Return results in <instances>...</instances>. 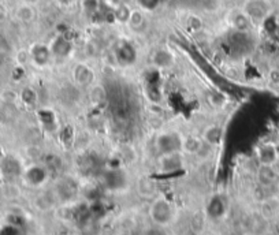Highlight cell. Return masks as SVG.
<instances>
[{
	"instance_id": "cell-11",
	"label": "cell",
	"mask_w": 279,
	"mask_h": 235,
	"mask_svg": "<svg viewBox=\"0 0 279 235\" xmlns=\"http://www.w3.org/2000/svg\"><path fill=\"white\" fill-rule=\"evenodd\" d=\"M229 19H230V25L236 32H251L255 25L252 19L242 11V8L231 11Z\"/></svg>"
},
{
	"instance_id": "cell-8",
	"label": "cell",
	"mask_w": 279,
	"mask_h": 235,
	"mask_svg": "<svg viewBox=\"0 0 279 235\" xmlns=\"http://www.w3.org/2000/svg\"><path fill=\"white\" fill-rule=\"evenodd\" d=\"M71 77H73V82L77 86H92L95 82L93 70L82 62L74 64V67L71 69Z\"/></svg>"
},
{
	"instance_id": "cell-31",
	"label": "cell",
	"mask_w": 279,
	"mask_h": 235,
	"mask_svg": "<svg viewBox=\"0 0 279 235\" xmlns=\"http://www.w3.org/2000/svg\"><path fill=\"white\" fill-rule=\"evenodd\" d=\"M108 4L111 5V7H117V5H121V4H132L133 3V0H107Z\"/></svg>"
},
{
	"instance_id": "cell-19",
	"label": "cell",
	"mask_w": 279,
	"mask_h": 235,
	"mask_svg": "<svg viewBox=\"0 0 279 235\" xmlns=\"http://www.w3.org/2000/svg\"><path fill=\"white\" fill-rule=\"evenodd\" d=\"M130 14H132V7L129 4H121L113 7L114 21L118 22L121 25H128Z\"/></svg>"
},
{
	"instance_id": "cell-10",
	"label": "cell",
	"mask_w": 279,
	"mask_h": 235,
	"mask_svg": "<svg viewBox=\"0 0 279 235\" xmlns=\"http://www.w3.org/2000/svg\"><path fill=\"white\" fill-rule=\"evenodd\" d=\"M258 159L260 164L275 166L279 160V149L274 142H264L259 146Z\"/></svg>"
},
{
	"instance_id": "cell-4",
	"label": "cell",
	"mask_w": 279,
	"mask_h": 235,
	"mask_svg": "<svg viewBox=\"0 0 279 235\" xmlns=\"http://www.w3.org/2000/svg\"><path fill=\"white\" fill-rule=\"evenodd\" d=\"M183 167H185V153L183 152L159 155L157 168L161 174H172V172L181 171Z\"/></svg>"
},
{
	"instance_id": "cell-22",
	"label": "cell",
	"mask_w": 279,
	"mask_h": 235,
	"mask_svg": "<svg viewBox=\"0 0 279 235\" xmlns=\"http://www.w3.org/2000/svg\"><path fill=\"white\" fill-rule=\"evenodd\" d=\"M19 100H21L25 106H27V107H33L38 100L37 92L34 91L33 88H30V86H25V88H22L21 92H19Z\"/></svg>"
},
{
	"instance_id": "cell-14",
	"label": "cell",
	"mask_w": 279,
	"mask_h": 235,
	"mask_svg": "<svg viewBox=\"0 0 279 235\" xmlns=\"http://www.w3.org/2000/svg\"><path fill=\"white\" fill-rule=\"evenodd\" d=\"M36 8L34 5L29 4V3H22L16 7L15 10V16L16 19L22 23H32L34 19H36Z\"/></svg>"
},
{
	"instance_id": "cell-25",
	"label": "cell",
	"mask_w": 279,
	"mask_h": 235,
	"mask_svg": "<svg viewBox=\"0 0 279 235\" xmlns=\"http://www.w3.org/2000/svg\"><path fill=\"white\" fill-rule=\"evenodd\" d=\"M82 10L88 15H95L100 10V0H82Z\"/></svg>"
},
{
	"instance_id": "cell-7",
	"label": "cell",
	"mask_w": 279,
	"mask_h": 235,
	"mask_svg": "<svg viewBox=\"0 0 279 235\" xmlns=\"http://www.w3.org/2000/svg\"><path fill=\"white\" fill-rule=\"evenodd\" d=\"M48 45L52 56L58 59L69 58L70 55L73 54V51H74V44L71 43V40L66 37L65 34L55 36Z\"/></svg>"
},
{
	"instance_id": "cell-35",
	"label": "cell",
	"mask_w": 279,
	"mask_h": 235,
	"mask_svg": "<svg viewBox=\"0 0 279 235\" xmlns=\"http://www.w3.org/2000/svg\"><path fill=\"white\" fill-rule=\"evenodd\" d=\"M275 168H277V171H278V174H279V160L277 161V164H275Z\"/></svg>"
},
{
	"instance_id": "cell-15",
	"label": "cell",
	"mask_w": 279,
	"mask_h": 235,
	"mask_svg": "<svg viewBox=\"0 0 279 235\" xmlns=\"http://www.w3.org/2000/svg\"><path fill=\"white\" fill-rule=\"evenodd\" d=\"M145 25H146V18H145L144 11L140 8H132V14H130L129 21H128V26L136 33H140L144 30Z\"/></svg>"
},
{
	"instance_id": "cell-21",
	"label": "cell",
	"mask_w": 279,
	"mask_h": 235,
	"mask_svg": "<svg viewBox=\"0 0 279 235\" xmlns=\"http://www.w3.org/2000/svg\"><path fill=\"white\" fill-rule=\"evenodd\" d=\"M118 156L121 157V160L122 161H126V163H135L137 160V150L135 149V146L130 144H124L119 146V152H118Z\"/></svg>"
},
{
	"instance_id": "cell-17",
	"label": "cell",
	"mask_w": 279,
	"mask_h": 235,
	"mask_svg": "<svg viewBox=\"0 0 279 235\" xmlns=\"http://www.w3.org/2000/svg\"><path fill=\"white\" fill-rule=\"evenodd\" d=\"M152 62L157 67L166 69V67H170L174 63V56H172L171 52H168L166 49H159L152 56Z\"/></svg>"
},
{
	"instance_id": "cell-2",
	"label": "cell",
	"mask_w": 279,
	"mask_h": 235,
	"mask_svg": "<svg viewBox=\"0 0 279 235\" xmlns=\"http://www.w3.org/2000/svg\"><path fill=\"white\" fill-rule=\"evenodd\" d=\"M183 135L175 130L161 131L155 139V149L159 155H167L174 152H182Z\"/></svg>"
},
{
	"instance_id": "cell-26",
	"label": "cell",
	"mask_w": 279,
	"mask_h": 235,
	"mask_svg": "<svg viewBox=\"0 0 279 235\" xmlns=\"http://www.w3.org/2000/svg\"><path fill=\"white\" fill-rule=\"evenodd\" d=\"M0 99H1V102L4 103V104H7V106H12V104H15L16 100H19V93H16V92L12 91V89H5V91L1 92Z\"/></svg>"
},
{
	"instance_id": "cell-9",
	"label": "cell",
	"mask_w": 279,
	"mask_h": 235,
	"mask_svg": "<svg viewBox=\"0 0 279 235\" xmlns=\"http://www.w3.org/2000/svg\"><path fill=\"white\" fill-rule=\"evenodd\" d=\"M23 178L30 186H41L45 181L48 179V170L41 164H30L26 170L23 171Z\"/></svg>"
},
{
	"instance_id": "cell-16",
	"label": "cell",
	"mask_w": 279,
	"mask_h": 235,
	"mask_svg": "<svg viewBox=\"0 0 279 235\" xmlns=\"http://www.w3.org/2000/svg\"><path fill=\"white\" fill-rule=\"evenodd\" d=\"M203 138L197 137V135H186L183 137L182 142V152L185 155H196L200 146L203 145Z\"/></svg>"
},
{
	"instance_id": "cell-6",
	"label": "cell",
	"mask_w": 279,
	"mask_h": 235,
	"mask_svg": "<svg viewBox=\"0 0 279 235\" xmlns=\"http://www.w3.org/2000/svg\"><path fill=\"white\" fill-rule=\"evenodd\" d=\"M29 54H30V63L36 67H47L54 60L48 44L33 43L29 48Z\"/></svg>"
},
{
	"instance_id": "cell-18",
	"label": "cell",
	"mask_w": 279,
	"mask_h": 235,
	"mask_svg": "<svg viewBox=\"0 0 279 235\" xmlns=\"http://www.w3.org/2000/svg\"><path fill=\"white\" fill-rule=\"evenodd\" d=\"M137 192L141 197H153V194L156 193V183L149 178H142L137 183Z\"/></svg>"
},
{
	"instance_id": "cell-29",
	"label": "cell",
	"mask_w": 279,
	"mask_h": 235,
	"mask_svg": "<svg viewBox=\"0 0 279 235\" xmlns=\"http://www.w3.org/2000/svg\"><path fill=\"white\" fill-rule=\"evenodd\" d=\"M212 146L208 144H205V142H203V145L200 146V149L197 150V153H196V157L199 159V160H207L209 156H211V153H212Z\"/></svg>"
},
{
	"instance_id": "cell-12",
	"label": "cell",
	"mask_w": 279,
	"mask_h": 235,
	"mask_svg": "<svg viewBox=\"0 0 279 235\" xmlns=\"http://www.w3.org/2000/svg\"><path fill=\"white\" fill-rule=\"evenodd\" d=\"M201 138L205 144L211 145L212 148H216L218 145H220L222 139H223V127L219 124H208L207 127L203 130Z\"/></svg>"
},
{
	"instance_id": "cell-33",
	"label": "cell",
	"mask_w": 279,
	"mask_h": 235,
	"mask_svg": "<svg viewBox=\"0 0 279 235\" xmlns=\"http://www.w3.org/2000/svg\"><path fill=\"white\" fill-rule=\"evenodd\" d=\"M5 18H7V10L4 5L0 4V22L5 21Z\"/></svg>"
},
{
	"instance_id": "cell-34",
	"label": "cell",
	"mask_w": 279,
	"mask_h": 235,
	"mask_svg": "<svg viewBox=\"0 0 279 235\" xmlns=\"http://www.w3.org/2000/svg\"><path fill=\"white\" fill-rule=\"evenodd\" d=\"M23 1H25V3H29V4H37L38 1H40V0H23Z\"/></svg>"
},
{
	"instance_id": "cell-3",
	"label": "cell",
	"mask_w": 279,
	"mask_h": 235,
	"mask_svg": "<svg viewBox=\"0 0 279 235\" xmlns=\"http://www.w3.org/2000/svg\"><path fill=\"white\" fill-rule=\"evenodd\" d=\"M242 11L252 19L253 23H259L271 15L273 4L270 0H245L242 4Z\"/></svg>"
},
{
	"instance_id": "cell-23",
	"label": "cell",
	"mask_w": 279,
	"mask_h": 235,
	"mask_svg": "<svg viewBox=\"0 0 279 235\" xmlns=\"http://www.w3.org/2000/svg\"><path fill=\"white\" fill-rule=\"evenodd\" d=\"M208 102L215 110H222V108L226 107L229 99H227V96H226L225 93H222V92L219 91H215L208 96Z\"/></svg>"
},
{
	"instance_id": "cell-13",
	"label": "cell",
	"mask_w": 279,
	"mask_h": 235,
	"mask_svg": "<svg viewBox=\"0 0 279 235\" xmlns=\"http://www.w3.org/2000/svg\"><path fill=\"white\" fill-rule=\"evenodd\" d=\"M258 181L262 186H273L275 182L278 181L279 174L277 171L275 166H266V164H260L258 168Z\"/></svg>"
},
{
	"instance_id": "cell-27",
	"label": "cell",
	"mask_w": 279,
	"mask_h": 235,
	"mask_svg": "<svg viewBox=\"0 0 279 235\" xmlns=\"http://www.w3.org/2000/svg\"><path fill=\"white\" fill-rule=\"evenodd\" d=\"M188 27L194 33L201 32L203 27H204L203 19H201L199 15H190L188 18Z\"/></svg>"
},
{
	"instance_id": "cell-28",
	"label": "cell",
	"mask_w": 279,
	"mask_h": 235,
	"mask_svg": "<svg viewBox=\"0 0 279 235\" xmlns=\"http://www.w3.org/2000/svg\"><path fill=\"white\" fill-rule=\"evenodd\" d=\"M15 60L18 66H26L27 63H30V54H29V49H21L18 51L15 55Z\"/></svg>"
},
{
	"instance_id": "cell-32",
	"label": "cell",
	"mask_w": 279,
	"mask_h": 235,
	"mask_svg": "<svg viewBox=\"0 0 279 235\" xmlns=\"http://www.w3.org/2000/svg\"><path fill=\"white\" fill-rule=\"evenodd\" d=\"M55 1L62 7H71L77 3V0H55Z\"/></svg>"
},
{
	"instance_id": "cell-20",
	"label": "cell",
	"mask_w": 279,
	"mask_h": 235,
	"mask_svg": "<svg viewBox=\"0 0 279 235\" xmlns=\"http://www.w3.org/2000/svg\"><path fill=\"white\" fill-rule=\"evenodd\" d=\"M89 97H91V102L95 106H103L104 103L107 102V92L104 89V86L99 85V84H93L89 91Z\"/></svg>"
},
{
	"instance_id": "cell-30",
	"label": "cell",
	"mask_w": 279,
	"mask_h": 235,
	"mask_svg": "<svg viewBox=\"0 0 279 235\" xmlns=\"http://www.w3.org/2000/svg\"><path fill=\"white\" fill-rule=\"evenodd\" d=\"M142 235H170L168 231L161 227V226H153V227H148L146 230L142 231Z\"/></svg>"
},
{
	"instance_id": "cell-1",
	"label": "cell",
	"mask_w": 279,
	"mask_h": 235,
	"mask_svg": "<svg viewBox=\"0 0 279 235\" xmlns=\"http://www.w3.org/2000/svg\"><path fill=\"white\" fill-rule=\"evenodd\" d=\"M175 216V209L166 197L155 198L149 205V218L153 225L166 227L172 223Z\"/></svg>"
},
{
	"instance_id": "cell-5",
	"label": "cell",
	"mask_w": 279,
	"mask_h": 235,
	"mask_svg": "<svg viewBox=\"0 0 279 235\" xmlns=\"http://www.w3.org/2000/svg\"><path fill=\"white\" fill-rule=\"evenodd\" d=\"M78 192H80L78 183L70 176L60 178L59 181L56 182V185H55V196L62 203L73 201L77 197Z\"/></svg>"
},
{
	"instance_id": "cell-24",
	"label": "cell",
	"mask_w": 279,
	"mask_h": 235,
	"mask_svg": "<svg viewBox=\"0 0 279 235\" xmlns=\"http://www.w3.org/2000/svg\"><path fill=\"white\" fill-rule=\"evenodd\" d=\"M220 7H222V1L220 0H201V8L207 14L218 12L220 10Z\"/></svg>"
}]
</instances>
